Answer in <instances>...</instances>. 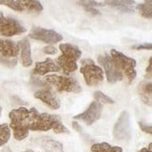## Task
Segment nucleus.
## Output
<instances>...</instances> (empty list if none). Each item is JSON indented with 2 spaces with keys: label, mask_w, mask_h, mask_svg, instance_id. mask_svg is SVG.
<instances>
[{
  "label": "nucleus",
  "mask_w": 152,
  "mask_h": 152,
  "mask_svg": "<svg viewBox=\"0 0 152 152\" xmlns=\"http://www.w3.org/2000/svg\"><path fill=\"white\" fill-rule=\"evenodd\" d=\"M9 118L10 119V127L13 131L14 138L18 141L26 138L29 131L48 132L53 130L56 133L69 132L57 115L47 113L39 114L36 108L19 107L13 109L10 112Z\"/></svg>",
  "instance_id": "nucleus-1"
},
{
  "label": "nucleus",
  "mask_w": 152,
  "mask_h": 152,
  "mask_svg": "<svg viewBox=\"0 0 152 152\" xmlns=\"http://www.w3.org/2000/svg\"><path fill=\"white\" fill-rule=\"evenodd\" d=\"M59 50L62 55L57 57L56 65L62 69L64 73L69 75L77 69V60L80 59L82 51L69 43H61Z\"/></svg>",
  "instance_id": "nucleus-2"
},
{
  "label": "nucleus",
  "mask_w": 152,
  "mask_h": 152,
  "mask_svg": "<svg viewBox=\"0 0 152 152\" xmlns=\"http://www.w3.org/2000/svg\"><path fill=\"white\" fill-rule=\"evenodd\" d=\"M80 72L83 74L86 84L89 86H98L103 81V72L101 67L95 65L92 59L82 60V67Z\"/></svg>",
  "instance_id": "nucleus-3"
},
{
  "label": "nucleus",
  "mask_w": 152,
  "mask_h": 152,
  "mask_svg": "<svg viewBox=\"0 0 152 152\" xmlns=\"http://www.w3.org/2000/svg\"><path fill=\"white\" fill-rule=\"evenodd\" d=\"M111 57L118 65L120 71L125 73L126 77L129 80V83H132L136 77V60L125 56L124 54L116 50L111 51Z\"/></svg>",
  "instance_id": "nucleus-4"
},
{
  "label": "nucleus",
  "mask_w": 152,
  "mask_h": 152,
  "mask_svg": "<svg viewBox=\"0 0 152 152\" xmlns=\"http://www.w3.org/2000/svg\"><path fill=\"white\" fill-rule=\"evenodd\" d=\"M45 82H47L51 86H55L58 92H72L79 93L82 91L81 86L75 79L65 77L61 75H48L45 77Z\"/></svg>",
  "instance_id": "nucleus-5"
},
{
  "label": "nucleus",
  "mask_w": 152,
  "mask_h": 152,
  "mask_svg": "<svg viewBox=\"0 0 152 152\" xmlns=\"http://www.w3.org/2000/svg\"><path fill=\"white\" fill-rule=\"evenodd\" d=\"M114 137L121 142H128L132 138V127L130 114L123 111L116 120L114 127Z\"/></svg>",
  "instance_id": "nucleus-6"
},
{
  "label": "nucleus",
  "mask_w": 152,
  "mask_h": 152,
  "mask_svg": "<svg viewBox=\"0 0 152 152\" xmlns=\"http://www.w3.org/2000/svg\"><path fill=\"white\" fill-rule=\"evenodd\" d=\"M98 60L99 63L103 67L104 72L106 74V77L109 83L114 84L123 79V73H122L118 65L115 63V61L112 59V57L109 55L100 56Z\"/></svg>",
  "instance_id": "nucleus-7"
},
{
  "label": "nucleus",
  "mask_w": 152,
  "mask_h": 152,
  "mask_svg": "<svg viewBox=\"0 0 152 152\" xmlns=\"http://www.w3.org/2000/svg\"><path fill=\"white\" fill-rule=\"evenodd\" d=\"M26 29L14 18L6 17L0 12V34L4 37H12L25 33Z\"/></svg>",
  "instance_id": "nucleus-8"
},
{
  "label": "nucleus",
  "mask_w": 152,
  "mask_h": 152,
  "mask_svg": "<svg viewBox=\"0 0 152 152\" xmlns=\"http://www.w3.org/2000/svg\"><path fill=\"white\" fill-rule=\"evenodd\" d=\"M0 5H5L16 11H30L39 13L43 10L42 5L37 0H0Z\"/></svg>",
  "instance_id": "nucleus-9"
},
{
  "label": "nucleus",
  "mask_w": 152,
  "mask_h": 152,
  "mask_svg": "<svg viewBox=\"0 0 152 152\" xmlns=\"http://www.w3.org/2000/svg\"><path fill=\"white\" fill-rule=\"evenodd\" d=\"M29 38L39 40L48 44L57 43L62 40V36L52 29H45L42 27H33L31 32L29 33Z\"/></svg>",
  "instance_id": "nucleus-10"
},
{
  "label": "nucleus",
  "mask_w": 152,
  "mask_h": 152,
  "mask_svg": "<svg viewBox=\"0 0 152 152\" xmlns=\"http://www.w3.org/2000/svg\"><path fill=\"white\" fill-rule=\"evenodd\" d=\"M102 112V104L95 101L91 102V104L85 112L75 115L73 118L84 121L86 125L90 126L101 118Z\"/></svg>",
  "instance_id": "nucleus-11"
},
{
  "label": "nucleus",
  "mask_w": 152,
  "mask_h": 152,
  "mask_svg": "<svg viewBox=\"0 0 152 152\" xmlns=\"http://www.w3.org/2000/svg\"><path fill=\"white\" fill-rule=\"evenodd\" d=\"M34 97L38 100L44 102L50 108L56 110L60 107L59 100L56 98V96L49 89H40L34 93Z\"/></svg>",
  "instance_id": "nucleus-12"
},
{
  "label": "nucleus",
  "mask_w": 152,
  "mask_h": 152,
  "mask_svg": "<svg viewBox=\"0 0 152 152\" xmlns=\"http://www.w3.org/2000/svg\"><path fill=\"white\" fill-rule=\"evenodd\" d=\"M19 45L12 40L0 39V54L3 57H15L19 54Z\"/></svg>",
  "instance_id": "nucleus-13"
},
{
  "label": "nucleus",
  "mask_w": 152,
  "mask_h": 152,
  "mask_svg": "<svg viewBox=\"0 0 152 152\" xmlns=\"http://www.w3.org/2000/svg\"><path fill=\"white\" fill-rule=\"evenodd\" d=\"M59 69H60V68L58 67L54 61H53V59H51V58H47V59L42 61V62H37L32 72L35 75L42 76V75L48 73V72H58Z\"/></svg>",
  "instance_id": "nucleus-14"
},
{
  "label": "nucleus",
  "mask_w": 152,
  "mask_h": 152,
  "mask_svg": "<svg viewBox=\"0 0 152 152\" xmlns=\"http://www.w3.org/2000/svg\"><path fill=\"white\" fill-rule=\"evenodd\" d=\"M19 49L21 51V62L24 67H29L32 65L31 47L30 42L27 38H24L18 42Z\"/></svg>",
  "instance_id": "nucleus-15"
},
{
  "label": "nucleus",
  "mask_w": 152,
  "mask_h": 152,
  "mask_svg": "<svg viewBox=\"0 0 152 152\" xmlns=\"http://www.w3.org/2000/svg\"><path fill=\"white\" fill-rule=\"evenodd\" d=\"M135 3L133 0H110V1H105V4H107L110 7H112L115 10H118L121 12L131 13L134 10L132 8V5Z\"/></svg>",
  "instance_id": "nucleus-16"
},
{
  "label": "nucleus",
  "mask_w": 152,
  "mask_h": 152,
  "mask_svg": "<svg viewBox=\"0 0 152 152\" xmlns=\"http://www.w3.org/2000/svg\"><path fill=\"white\" fill-rule=\"evenodd\" d=\"M139 94L142 101L148 105H151L152 98V84L150 81H145L139 86Z\"/></svg>",
  "instance_id": "nucleus-17"
},
{
  "label": "nucleus",
  "mask_w": 152,
  "mask_h": 152,
  "mask_svg": "<svg viewBox=\"0 0 152 152\" xmlns=\"http://www.w3.org/2000/svg\"><path fill=\"white\" fill-rule=\"evenodd\" d=\"M92 152H123L120 147H114L108 143H97L92 145Z\"/></svg>",
  "instance_id": "nucleus-18"
},
{
  "label": "nucleus",
  "mask_w": 152,
  "mask_h": 152,
  "mask_svg": "<svg viewBox=\"0 0 152 152\" xmlns=\"http://www.w3.org/2000/svg\"><path fill=\"white\" fill-rule=\"evenodd\" d=\"M42 147L46 152H65L60 142L53 139H45L42 141Z\"/></svg>",
  "instance_id": "nucleus-19"
},
{
  "label": "nucleus",
  "mask_w": 152,
  "mask_h": 152,
  "mask_svg": "<svg viewBox=\"0 0 152 152\" xmlns=\"http://www.w3.org/2000/svg\"><path fill=\"white\" fill-rule=\"evenodd\" d=\"M152 2L150 1H147L144 4H140L137 5V10L139 11V13L141 14L144 18L147 19H151L152 17Z\"/></svg>",
  "instance_id": "nucleus-20"
},
{
  "label": "nucleus",
  "mask_w": 152,
  "mask_h": 152,
  "mask_svg": "<svg viewBox=\"0 0 152 152\" xmlns=\"http://www.w3.org/2000/svg\"><path fill=\"white\" fill-rule=\"evenodd\" d=\"M10 138V130L8 124H0V147L6 145Z\"/></svg>",
  "instance_id": "nucleus-21"
},
{
  "label": "nucleus",
  "mask_w": 152,
  "mask_h": 152,
  "mask_svg": "<svg viewBox=\"0 0 152 152\" xmlns=\"http://www.w3.org/2000/svg\"><path fill=\"white\" fill-rule=\"evenodd\" d=\"M94 98H95L96 102H100L101 104L102 103H105V104H114L115 103L113 99H111L107 95H105L102 91H95Z\"/></svg>",
  "instance_id": "nucleus-22"
},
{
  "label": "nucleus",
  "mask_w": 152,
  "mask_h": 152,
  "mask_svg": "<svg viewBox=\"0 0 152 152\" xmlns=\"http://www.w3.org/2000/svg\"><path fill=\"white\" fill-rule=\"evenodd\" d=\"M78 4H80V6H82L83 8H86V7H89V8H95L96 7H102V6H104L102 3H99L97 1H79Z\"/></svg>",
  "instance_id": "nucleus-23"
},
{
  "label": "nucleus",
  "mask_w": 152,
  "mask_h": 152,
  "mask_svg": "<svg viewBox=\"0 0 152 152\" xmlns=\"http://www.w3.org/2000/svg\"><path fill=\"white\" fill-rule=\"evenodd\" d=\"M0 63L4 64L6 66H9V67H13L17 64L16 59H9V58H6L3 57L2 56H0Z\"/></svg>",
  "instance_id": "nucleus-24"
},
{
  "label": "nucleus",
  "mask_w": 152,
  "mask_h": 152,
  "mask_svg": "<svg viewBox=\"0 0 152 152\" xmlns=\"http://www.w3.org/2000/svg\"><path fill=\"white\" fill-rule=\"evenodd\" d=\"M151 48H152V44L150 42H144L141 44L132 46V49L134 50H151Z\"/></svg>",
  "instance_id": "nucleus-25"
},
{
  "label": "nucleus",
  "mask_w": 152,
  "mask_h": 152,
  "mask_svg": "<svg viewBox=\"0 0 152 152\" xmlns=\"http://www.w3.org/2000/svg\"><path fill=\"white\" fill-rule=\"evenodd\" d=\"M42 52L44 53V54H47V55H56V52H57V49L56 47H54V46L52 45H48L46 46V47H44L42 49Z\"/></svg>",
  "instance_id": "nucleus-26"
},
{
  "label": "nucleus",
  "mask_w": 152,
  "mask_h": 152,
  "mask_svg": "<svg viewBox=\"0 0 152 152\" xmlns=\"http://www.w3.org/2000/svg\"><path fill=\"white\" fill-rule=\"evenodd\" d=\"M139 127L141 128V130H142L143 132H147V133H148V134H151V132H152V127H151L150 124L148 125V124L143 123V122H139Z\"/></svg>",
  "instance_id": "nucleus-27"
},
{
  "label": "nucleus",
  "mask_w": 152,
  "mask_h": 152,
  "mask_svg": "<svg viewBox=\"0 0 152 152\" xmlns=\"http://www.w3.org/2000/svg\"><path fill=\"white\" fill-rule=\"evenodd\" d=\"M151 60H152V57H149L148 59V68H147V76L148 78H151V74H152V65H151Z\"/></svg>",
  "instance_id": "nucleus-28"
},
{
  "label": "nucleus",
  "mask_w": 152,
  "mask_h": 152,
  "mask_svg": "<svg viewBox=\"0 0 152 152\" xmlns=\"http://www.w3.org/2000/svg\"><path fill=\"white\" fill-rule=\"evenodd\" d=\"M87 12H89V13H91L92 15H100L101 13H100V11H99L97 9H95V8H89V7H86V8H84Z\"/></svg>",
  "instance_id": "nucleus-29"
},
{
  "label": "nucleus",
  "mask_w": 152,
  "mask_h": 152,
  "mask_svg": "<svg viewBox=\"0 0 152 152\" xmlns=\"http://www.w3.org/2000/svg\"><path fill=\"white\" fill-rule=\"evenodd\" d=\"M138 152H151V144L148 145V148H144L142 149H140Z\"/></svg>",
  "instance_id": "nucleus-30"
},
{
  "label": "nucleus",
  "mask_w": 152,
  "mask_h": 152,
  "mask_svg": "<svg viewBox=\"0 0 152 152\" xmlns=\"http://www.w3.org/2000/svg\"><path fill=\"white\" fill-rule=\"evenodd\" d=\"M72 126H73V128L76 129V130H77L78 132H81V131H82L81 126L77 123V122H72Z\"/></svg>",
  "instance_id": "nucleus-31"
},
{
  "label": "nucleus",
  "mask_w": 152,
  "mask_h": 152,
  "mask_svg": "<svg viewBox=\"0 0 152 152\" xmlns=\"http://www.w3.org/2000/svg\"><path fill=\"white\" fill-rule=\"evenodd\" d=\"M1 113H2V108L0 107V115H1Z\"/></svg>",
  "instance_id": "nucleus-32"
},
{
  "label": "nucleus",
  "mask_w": 152,
  "mask_h": 152,
  "mask_svg": "<svg viewBox=\"0 0 152 152\" xmlns=\"http://www.w3.org/2000/svg\"><path fill=\"white\" fill-rule=\"evenodd\" d=\"M25 152H35V151H32V150H27V151H25Z\"/></svg>",
  "instance_id": "nucleus-33"
}]
</instances>
